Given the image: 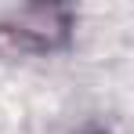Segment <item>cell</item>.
Listing matches in <instances>:
<instances>
[{"instance_id": "obj_1", "label": "cell", "mask_w": 134, "mask_h": 134, "mask_svg": "<svg viewBox=\"0 0 134 134\" xmlns=\"http://www.w3.org/2000/svg\"><path fill=\"white\" fill-rule=\"evenodd\" d=\"M72 36V11L69 7H22L0 22V54H51L69 44Z\"/></svg>"}, {"instance_id": "obj_2", "label": "cell", "mask_w": 134, "mask_h": 134, "mask_svg": "<svg viewBox=\"0 0 134 134\" xmlns=\"http://www.w3.org/2000/svg\"><path fill=\"white\" fill-rule=\"evenodd\" d=\"M80 134H105L102 127H87V131H80Z\"/></svg>"}]
</instances>
